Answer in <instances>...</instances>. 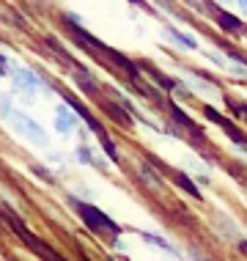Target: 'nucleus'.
I'll list each match as a JSON object with an SVG mask.
<instances>
[{"label":"nucleus","mask_w":247,"mask_h":261,"mask_svg":"<svg viewBox=\"0 0 247 261\" xmlns=\"http://www.w3.org/2000/svg\"><path fill=\"white\" fill-rule=\"evenodd\" d=\"M239 3H242V6H244V9H247V0H239Z\"/></svg>","instance_id":"ddd939ff"},{"label":"nucleus","mask_w":247,"mask_h":261,"mask_svg":"<svg viewBox=\"0 0 247 261\" xmlns=\"http://www.w3.org/2000/svg\"><path fill=\"white\" fill-rule=\"evenodd\" d=\"M63 99H66V105H69V110H72V113H77V116H80L83 121L88 124V129L94 132V135H96L99 140H102V146H104V151H107V157H110L113 162H118V151H116V146H113V140L107 138V132L102 129V124H99L96 118L91 116V110H88V108H86V105H83L80 99H74V96L69 94V91H63Z\"/></svg>","instance_id":"f03ea898"},{"label":"nucleus","mask_w":247,"mask_h":261,"mask_svg":"<svg viewBox=\"0 0 247 261\" xmlns=\"http://www.w3.org/2000/svg\"><path fill=\"white\" fill-rule=\"evenodd\" d=\"M3 217H6V223H9L11 228L17 231V234H19V239H22V242L28 245V248H31L33 253H36V256H41V258H44V261H66V258L61 256V253H55L52 248H47V245L41 242L39 237H33L31 231H28L25 225L19 223L17 217H14V212H9V209H3Z\"/></svg>","instance_id":"7ed1b4c3"},{"label":"nucleus","mask_w":247,"mask_h":261,"mask_svg":"<svg viewBox=\"0 0 247 261\" xmlns=\"http://www.w3.org/2000/svg\"><path fill=\"white\" fill-rule=\"evenodd\" d=\"M17 80H19V86L28 88L31 94H33V91H36V86H39V77L33 74V72H28V69H22V72L17 74Z\"/></svg>","instance_id":"0eeeda50"},{"label":"nucleus","mask_w":247,"mask_h":261,"mask_svg":"<svg viewBox=\"0 0 247 261\" xmlns=\"http://www.w3.org/2000/svg\"><path fill=\"white\" fill-rule=\"evenodd\" d=\"M203 113H206V118H209V121H214V124H217V126H220V129H223V132H225V135H228L231 140H234V143H236V146H242V149L247 151V138H244V135H242V132H239V129H236V126H234V124H231V121H228V118H223V116H220V113H217L214 108H203Z\"/></svg>","instance_id":"20e7f679"},{"label":"nucleus","mask_w":247,"mask_h":261,"mask_svg":"<svg viewBox=\"0 0 247 261\" xmlns=\"http://www.w3.org/2000/svg\"><path fill=\"white\" fill-rule=\"evenodd\" d=\"M228 105H231V108H234L236 113H242V116L247 118V105H239V102H228Z\"/></svg>","instance_id":"9d476101"},{"label":"nucleus","mask_w":247,"mask_h":261,"mask_svg":"<svg viewBox=\"0 0 247 261\" xmlns=\"http://www.w3.org/2000/svg\"><path fill=\"white\" fill-rule=\"evenodd\" d=\"M171 36H173L176 41H181L184 47H189V50H195V41L189 39V36H184V33H179V31H173V28H171Z\"/></svg>","instance_id":"1a4fd4ad"},{"label":"nucleus","mask_w":247,"mask_h":261,"mask_svg":"<svg viewBox=\"0 0 247 261\" xmlns=\"http://www.w3.org/2000/svg\"><path fill=\"white\" fill-rule=\"evenodd\" d=\"M242 250H244V253H247V242H242Z\"/></svg>","instance_id":"f8f14e48"},{"label":"nucleus","mask_w":247,"mask_h":261,"mask_svg":"<svg viewBox=\"0 0 247 261\" xmlns=\"http://www.w3.org/2000/svg\"><path fill=\"white\" fill-rule=\"evenodd\" d=\"M69 203H72L74 212L80 215V220L88 225V231H94L96 237H104V234H107L110 239L113 237H121V225L113 223L102 209L91 206V203H83V201H74V198H69Z\"/></svg>","instance_id":"f257e3e1"},{"label":"nucleus","mask_w":247,"mask_h":261,"mask_svg":"<svg viewBox=\"0 0 247 261\" xmlns=\"http://www.w3.org/2000/svg\"><path fill=\"white\" fill-rule=\"evenodd\" d=\"M11 118H14V124H19V129H22L28 138H33L36 143H44V140H47V135L39 129V124L33 121V118H28V116H17V113H14Z\"/></svg>","instance_id":"423d86ee"},{"label":"nucleus","mask_w":247,"mask_h":261,"mask_svg":"<svg viewBox=\"0 0 247 261\" xmlns=\"http://www.w3.org/2000/svg\"><path fill=\"white\" fill-rule=\"evenodd\" d=\"M129 3H135V6H146V0H129Z\"/></svg>","instance_id":"9b49d317"},{"label":"nucleus","mask_w":247,"mask_h":261,"mask_svg":"<svg viewBox=\"0 0 247 261\" xmlns=\"http://www.w3.org/2000/svg\"><path fill=\"white\" fill-rule=\"evenodd\" d=\"M173 179H176V185H179V187H184V190H187L189 195H195V198H201V193H198V187H195L193 181L187 179L184 173H173Z\"/></svg>","instance_id":"6e6552de"},{"label":"nucleus","mask_w":247,"mask_h":261,"mask_svg":"<svg viewBox=\"0 0 247 261\" xmlns=\"http://www.w3.org/2000/svg\"><path fill=\"white\" fill-rule=\"evenodd\" d=\"M211 11H214V17H217V22H220L223 31H228V33H247V28L242 25V19H236L234 14H228L225 9H217V6H211Z\"/></svg>","instance_id":"39448f33"}]
</instances>
